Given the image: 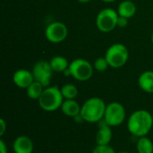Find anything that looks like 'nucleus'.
I'll return each instance as SVG.
<instances>
[{
    "mask_svg": "<svg viewBox=\"0 0 153 153\" xmlns=\"http://www.w3.org/2000/svg\"><path fill=\"white\" fill-rule=\"evenodd\" d=\"M152 126V115L145 109H139L134 111L128 118V131L135 137L140 138L146 136L151 132Z\"/></svg>",
    "mask_w": 153,
    "mask_h": 153,
    "instance_id": "obj_1",
    "label": "nucleus"
},
{
    "mask_svg": "<svg viewBox=\"0 0 153 153\" xmlns=\"http://www.w3.org/2000/svg\"><path fill=\"white\" fill-rule=\"evenodd\" d=\"M107 105L103 100L92 97L87 100L81 108V116L88 123H99L104 118Z\"/></svg>",
    "mask_w": 153,
    "mask_h": 153,
    "instance_id": "obj_2",
    "label": "nucleus"
},
{
    "mask_svg": "<svg viewBox=\"0 0 153 153\" xmlns=\"http://www.w3.org/2000/svg\"><path fill=\"white\" fill-rule=\"evenodd\" d=\"M65 99L62 95L61 89L57 86H48L44 89L41 96L38 100L39 107L47 112H54L61 106Z\"/></svg>",
    "mask_w": 153,
    "mask_h": 153,
    "instance_id": "obj_3",
    "label": "nucleus"
},
{
    "mask_svg": "<svg viewBox=\"0 0 153 153\" xmlns=\"http://www.w3.org/2000/svg\"><path fill=\"white\" fill-rule=\"evenodd\" d=\"M105 57L110 67L120 68L126 64L129 58V51L124 44L115 43L108 48Z\"/></svg>",
    "mask_w": 153,
    "mask_h": 153,
    "instance_id": "obj_4",
    "label": "nucleus"
},
{
    "mask_svg": "<svg viewBox=\"0 0 153 153\" xmlns=\"http://www.w3.org/2000/svg\"><path fill=\"white\" fill-rule=\"evenodd\" d=\"M70 75L79 82H86L90 80L93 74L92 65L82 58H77L69 64L68 67Z\"/></svg>",
    "mask_w": 153,
    "mask_h": 153,
    "instance_id": "obj_5",
    "label": "nucleus"
},
{
    "mask_svg": "<svg viewBox=\"0 0 153 153\" xmlns=\"http://www.w3.org/2000/svg\"><path fill=\"white\" fill-rule=\"evenodd\" d=\"M118 13L111 8L101 10L96 17V26L101 32H110L117 27Z\"/></svg>",
    "mask_w": 153,
    "mask_h": 153,
    "instance_id": "obj_6",
    "label": "nucleus"
},
{
    "mask_svg": "<svg viewBox=\"0 0 153 153\" xmlns=\"http://www.w3.org/2000/svg\"><path fill=\"white\" fill-rule=\"evenodd\" d=\"M126 113L125 107L119 102H111L107 105L104 121L111 127L120 126L126 119Z\"/></svg>",
    "mask_w": 153,
    "mask_h": 153,
    "instance_id": "obj_7",
    "label": "nucleus"
},
{
    "mask_svg": "<svg viewBox=\"0 0 153 153\" xmlns=\"http://www.w3.org/2000/svg\"><path fill=\"white\" fill-rule=\"evenodd\" d=\"M34 80L40 82L45 88L48 87L53 75V70L48 61H39L32 68Z\"/></svg>",
    "mask_w": 153,
    "mask_h": 153,
    "instance_id": "obj_8",
    "label": "nucleus"
},
{
    "mask_svg": "<svg viewBox=\"0 0 153 153\" xmlns=\"http://www.w3.org/2000/svg\"><path fill=\"white\" fill-rule=\"evenodd\" d=\"M67 35L68 29L66 25L61 22H51L45 30V36L51 43H60L66 39Z\"/></svg>",
    "mask_w": 153,
    "mask_h": 153,
    "instance_id": "obj_9",
    "label": "nucleus"
},
{
    "mask_svg": "<svg viewBox=\"0 0 153 153\" xmlns=\"http://www.w3.org/2000/svg\"><path fill=\"white\" fill-rule=\"evenodd\" d=\"M34 77L32 72H30L26 69H19L13 75V83L21 89H27L33 82Z\"/></svg>",
    "mask_w": 153,
    "mask_h": 153,
    "instance_id": "obj_10",
    "label": "nucleus"
},
{
    "mask_svg": "<svg viewBox=\"0 0 153 153\" xmlns=\"http://www.w3.org/2000/svg\"><path fill=\"white\" fill-rule=\"evenodd\" d=\"M99 129L96 134V143L97 145H109L112 140V130L104 119L99 122Z\"/></svg>",
    "mask_w": 153,
    "mask_h": 153,
    "instance_id": "obj_11",
    "label": "nucleus"
},
{
    "mask_svg": "<svg viewBox=\"0 0 153 153\" xmlns=\"http://www.w3.org/2000/svg\"><path fill=\"white\" fill-rule=\"evenodd\" d=\"M33 148L34 147L31 139L25 135L18 136L13 143L14 153H32Z\"/></svg>",
    "mask_w": 153,
    "mask_h": 153,
    "instance_id": "obj_12",
    "label": "nucleus"
},
{
    "mask_svg": "<svg viewBox=\"0 0 153 153\" xmlns=\"http://www.w3.org/2000/svg\"><path fill=\"white\" fill-rule=\"evenodd\" d=\"M81 108L82 106H80L75 100H65L61 106V110L65 116L74 118L80 115Z\"/></svg>",
    "mask_w": 153,
    "mask_h": 153,
    "instance_id": "obj_13",
    "label": "nucleus"
},
{
    "mask_svg": "<svg viewBox=\"0 0 153 153\" xmlns=\"http://www.w3.org/2000/svg\"><path fill=\"white\" fill-rule=\"evenodd\" d=\"M136 13V4L131 0L122 1L117 8V13L119 16L126 17L127 19L132 18Z\"/></svg>",
    "mask_w": 153,
    "mask_h": 153,
    "instance_id": "obj_14",
    "label": "nucleus"
},
{
    "mask_svg": "<svg viewBox=\"0 0 153 153\" xmlns=\"http://www.w3.org/2000/svg\"><path fill=\"white\" fill-rule=\"evenodd\" d=\"M139 87L147 93H153V71L143 72L138 79Z\"/></svg>",
    "mask_w": 153,
    "mask_h": 153,
    "instance_id": "obj_15",
    "label": "nucleus"
},
{
    "mask_svg": "<svg viewBox=\"0 0 153 153\" xmlns=\"http://www.w3.org/2000/svg\"><path fill=\"white\" fill-rule=\"evenodd\" d=\"M49 64L53 72L56 73H63L69 67V63L67 59L62 56H56L52 57V59L49 61Z\"/></svg>",
    "mask_w": 153,
    "mask_h": 153,
    "instance_id": "obj_16",
    "label": "nucleus"
},
{
    "mask_svg": "<svg viewBox=\"0 0 153 153\" xmlns=\"http://www.w3.org/2000/svg\"><path fill=\"white\" fill-rule=\"evenodd\" d=\"M45 87L39 82L34 81L27 89H26V93L27 96L31 99V100H38L39 97L41 96Z\"/></svg>",
    "mask_w": 153,
    "mask_h": 153,
    "instance_id": "obj_17",
    "label": "nucleus"
},
{
    "mask_svg": "<svg viewBox=\"0 0 153 153\" xmlns=\"http://www.w3.org/2000/svg\"><path fill=\"white\" fill-rule=\"evenodd\" d=\"M138 153H153V143L147 136L140 137L136 143Z\"/></svg>",
    "mask_w": 153,
    "mask_h": 153,
    "instance_id": "obj_18",
    "label": "nucleus"
},
{
    "mask_svg": "<svg viewBox=\"0 0 153 153\" xmlns=\"http://www.w3.org/2000/svg\"><path fill=\"white\" fill-rule=\"evenodd\" d=\"M61 92L65 100H74L78 95V89L75 85L68 83L61 88Z\"/></svg>",
    "mask_w": 153,
    "mask_h": 153,
    "instance_id": "obj_19",
    "label": "nucleus"
},
{
    "mask_svg": "<svg viewBox=\"0 0 153 153\" xmlns=\"http://www.w3.org/2000/svg\"><path fill=\"white\" fill-rule=\"evenodd\" d=\"M93 66H94V69L98 72H105L108 69V67L109 66V65H108L106 57L104 56V57L97 58L94 62Z\"/></svg>",
    "mask_w": 153,
    "mask_h": 153,
    "instance_id": "obj_20",
    "label": "nucleus"
},
{
    "mask_svg": "<svg viewBox=\"0 0 153 153\" xmlns=\"http://www.w3.org/2000/svg\"><path fill=\"white\" fill-rule=\"evenodd\" d=\"M92 153H117L110 145H97Z\"/></svg>",
    "mask_w": 153,
    "mask_h": 153,
    "instance_id": "obj_21",
    "label": "nucleus"
},
{
    "mask_svg": "<svg viewBox=\"0 0 153 153\" xmlns=\"http://www.w3.org/2000/svg\"><path fill=\"white\" fill-rule=\"evenodd\" d=\"M128 25V19L123 16H118L117 20V26L121 28H125Z\"/></svg>",
    "mask_w": 153,
    "mask_h": 153,
    "instance_id": "obj_22",
    "label": "nucleus"
},
{
    "mask_svg": "<svg viewBox=\"0 0 153 153\" xmlns=\"http://www.w3.org/2000/svg\"><path fill=\"white\" fill-rule=\"evenodd\" d=\"M6 130V124L3 118L0 119V136H3Z\"/></svg>",
    "mask_w": 153,
    "mask_h": 153,
    "instance_id": "obj_23",
    "label": "nucleus"
},
{
    "mask_svg": "<svg viewBox=\"0 0 153 153\" xmlns=\"http://www.w3.org/2000/svg\"><path fill=\"white\" fill-rule=\"evenodd\" d=\"M7 147L5 145V143H4V141H0V153H7Z\"/></svg>",
    "mask_w": 153,
    "mask_h": 153,
    "instance_id": "obj_24",
    "label": "nucleus"
},
{
    "mask_svg": "<svg viewBox=\"0 0 153 153\" xmlns=\"http://www.w3.org/2000/svg\"><path fill=\"white\" fill-rule=\"evenodd\" d=\"M78 2H80V3H89V2H91V0H77Z\"/></svg>",
    "mask_w": 153,
    "mask_h": 153,
    "instance_id": "obj_25",
    "label": "nucleus"
},
{
    "mask_svg": "<svg viewBox=\"0 0 153 153\" xmlns=\"http://www.w3.org/2000/svg\"><path fill=\"white\" fill-rule=\"evenodd\" d=\"M102 2H105V3H113L115 2L116 0H101Z\"/></svg>",
    "mask_w": 153,
    "mask_h": 153,
    "instance_id": "obj_26",
    "label": "nucleus"
},
{
    "mask_svg": "<svg viewBox=\"0 0 153 153\" xmlns=\"http://www.w3.org/2000/svg\"><path fill=\"white\" fill-rule=\"evenodd\" d=\"M117 153H130V152H117Z\"/></svg>",
    "mask_w": 153,
    "mask_h": 153,
    "instance_id": "obj_27",
    "label": "nucleus"
},
{
    "mask_svg": "<svg viewBox=\"0 0 153 153\" xmlns=\"http://www.w3.org/2000/svg\"><path fill=\"white\" fill-rule=\"evenodd\" d=\"M152 43H153V32H152Z\"/></svg>",
    "mask_w": 153,
    "mask_h": 153,
    "instance_id": "obj_28",
    "label": "nucleus"
}]
</instances>
